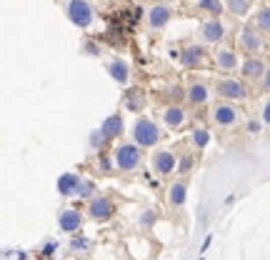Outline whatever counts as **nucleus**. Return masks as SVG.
<instances>
[{
  "instance_id": "obj_15",
  "label": "nucleus",
  "mask_w": 270,
  "mask_h": 260,
  "mask_svg": "<svg viewBox=\"0 0 270 260\" xmlns=\"http://www.w3.org/2000/svg\"><path fill=\"white\" fill-rule=\"evenodd\" d=\"M188 123V110L178 103H168L163 108V125L170 130H180L183 125Z\"/></svg>"
},
{
  "instance_id": "obj_29",
  "label": "nucleus",
  "mask_w": 270,
  "mask_h": 260,
  "mask_svg": "<svg viewBox=\"0 0 270 260\" xmlns=\"http://www.w3.org/2000/svg\"><path fill=\"white\" fill-rule=\"evenodd\" d=\"M88 245H90V243H88V238H83L80 233H78V238H73V240H70V250H75V253H85V250H88Z\"/></svg>"
},
{
  "instance_id": "obj_25",
  "label": "nucleus",
  "mask_w": 270,
  "mask_h": 260,
  "mask_svg": "<svg viewBox=\"0 0 270 260\" xmlns=\"http://www.w3.org/2000/svg\"><path fill=\"white\" fill-rule=\"evenodd\" d=\"M198 8L205 10L210 18H220L225 10H223V0H198Z\"/></svg>"
},
{
  "instance_id": "obj_37",
  "label": "nucleus",
  "mask_w": 270,
  "mask_h": 260,
  "mask_svg": "<svg viewBox=\"0 0 270 260\" xmlns=\"http://www.w3.org/2000/svg\"><path fill=\"white\" fill-rule=\"evenodd\" d=\"M153 260H158V258H153Z\"/></svg>"
},
{
  "instance_id": "obj_5",
  "label": "nucleus",
  "mask_w": 270,
  "mask_h": 260,
  "mask_svg": "<svg viewBox=\"0 0 270 260\" xmlns=\"http://www.w3.org/2000/svg\"><path fill=\"white\" fill-rule=\"evenodd\" d=\"M115 210H118L115 200H113L110 195H103V193H95L88 200V205H85V215H88L90 220H95V223H108V220H113Z\"/></svg>"
},
{
  "instance_id": "obj_18",
  "label": "nucleus",
  "mask_w": 270,
  "mask_h": 260,
  "mask_svg": "<svg viewBox=\"0 0 270 260\" xmlns=\"http://www.w3.org/2000/svg\"><path fill=\"white\" fill-rule=\"evenodd\" d=\"M185 200H188V183L185 180H175V183H170L168 185V205L170 208H183L185 205Z\"/></svg>"
},
{
  "instance_id": "obj_22",
  "label": "nucleus",
  "mask_w": 270,
  "mask_h": 260,
  "mask_svg": "<svg viewBox=\"0 0 270 260\" xmlns=\"http://www.w3.org/2000/svg\"><path fill=\"white\" fill-rule=\"evenodd\" d=\"M223 10L233 18H248V13L253 10V0H223Z\"/></svg>"
},
{
  "instance_id": "obj_10",
  "label": "nucleus",
  "mask_w": 270,
  "mask_h": 260,
  "mask_svg": "<svg viewBox=\"0 0 270 260\" xmlns=\"http://www.w3.org/2000/svg\"><path fill=\"white\" fill-rule=\"evenodd\" d=\"M225 38H228V28L223 25L220 18H208V20L200 23V40L205 45L215 48V45L225 43Z\"/></svg>"
},
{
  "instance_id": "obj_30",
  "label": "nucleus",
  "mask_w": 270,
  "mask_h": 260,
  "mask_svg": "<svg viewBox=\"0 0 270 260\" xmlns=\"http://www.w3.org/2000/svg\"><path fill=\"white\" fill-rule=\"evenodd\" d=\"M263 128H265V125H263L258 118H250V120L245 123V130H248L250 135H258V133H263Z\"/></svg>"
},
{
  "instance_id": "obj_4",
  "label": "nucleus",
  "mask_w": 270,
  "mask_h": 260,
  "mask_svg": "<svg viewBox=\"0 0 270 260\" xmlns=\"http://www.w3.org/2000/svg\"><path fill=\"white\" fill-rule=\"evenodd\" d=\"M235 43H238V50H240L243 55H263L265 48H268V38L260 35V33H258L255 28H250V25H243V28L238 30Z\"/></svg>"
},
{
  "instance_id": "obj_1",
  "label": "nucleus",
  "mask_w": 270,
  "mask_h": 260,
  "mask_svg": "<svg viewBox=\"0 0 270 260\" xmlns=\"http://www.w3.org/2000/svg\"><path fill=\"white\" fill-rule=\"evenodd\" d=\"M213 93L223 100V103H233V105H240L250 98V88L248 83H243L240 78L235 75H220L213 85Z\"/></svg>"
},
{
  "instance_id": "obj_33",
  "label": "nucleus",
  "mask_w": 270,
  "mask_h": 260,
  "mask_svg": "<svg viewBox=\"0 0 270 260\" xmlns=\"http://www.w3.org/2000/svg\"><path fill=\"white\" fill-rule=\"evenodd\" d=\"M153 220H155V213H153V210H145L143 218H140V225H150Z\"/></svg>"
},
{
  "instance_id": "obj_19",
  "label": "nucleus",
  "mask_w": 270,
  "mask_h": 260,
  "mask_svg": "<svg viewBox=\"0 0 270 260\" xmlns=\"http://www.w3.org/2000/svg\"><path fill=\"white\" fill-rule=\"evenodd\" d=\"M108 75H110L118 85H128L133 73H130V65L125 63V60L115 58V60H110V63H108Z\"/></svg>"
},
{
  "instance_id": "obj_21",
  "label": "nucleus",
  "mask_w": 270,
  "mask_h": 260,
  "mask_svg": "<svg viewBox=\"0 0 270 260\" xmlns=\"http://www.w3.org/2000/svg\"><path fill=\"white\" fill-rule=\"evenodd\" d=\"M250 28H255L260 35H265L268 38L270 33V8L268 5H260L255 13H253V18H250V23H248Z\"/></svg>"
},
{
  "instance_id": "obj_27",
  "label": "nucleus",
  "mask_w": 270,
  "mask_h": 260,
  "mask_svg": "<svg viewBox=\"0 0 270 260\" xmlns=\"http://www.w3.org/2000/svg\"><path fill=\"white\" fill-rule=\"evenodd\" d=\"M190 168H193V155H175V170L180 175L190 173Z\"/></svg>"
},
{
  "instance_id": "obj_16",
  "label": "nucleus",
  "mask_w": 270,
  "mask_h": 260,
  "mask_svg": "<svg viewBox=\"0 0 270 260\" xmlns=\"http://www.w3.org/2000/svg\"><path fill=\"white\" fill-rule=\"evenodd\" d=\"M98 130L103 133V138H105L108 143H113V140H118V138L125 133V120H123V115L113 113V115H108V118L100 123Z\"/></svg>"
},
{
  "instance_id": "obj_26",
  "label": "nucleus",
  "mask_w": 270,
  "mask_h": 260,
  "mask_svg": "<svg viewBox=\"0 0 270 260\" xmlns=\"http://www.w3.org/2000/svg\"><path fill=\"white\" fill-rule=\"evenodd\" d=\"M88 145L93 148V150H105V145H108V140L103 138V133L95 128L90 130V135H88Z\"/></svg>"
},
{
  "instance_id": "obj_20",
  "label": "nucleus",
  "mask_w": 270,
  "mask_h": 260,
  "mask_svg": "<svg viewBox=\"0 0 270 260\" xmlns=\"http://www.w3.org/2000/svg\"><path fill=\"white\" fill-rule=\"evenodd\" d=\"M78 180H80L78 173H73V170L63 173V175L58 178V183H55L58 195H60V198H73V195H75V188H78Z\"/></svg>"
},
{
  "instance_id": "obj_34",
  "label": "nucleus",
  "mask_w": 270,
  "mask_h": 260,
  "mask_svg": "<svg viewBox=\"0 0 270 260\" xmlns=\"http://www.w3.org/2000/svg\"><path fill=\"white\" fill-rule=\"evenodd\" d=\"M258 83H260V93H268V85H270V73H265V75H263V78H260Z\"/></svg>"
},
{
  "instance_id": "obj_14",
  "label": "nucleus",
  "mask_w": 270,
  "mask_h": 260,
  "mask_svg": "<svg viewBox=\"0 0 270 260\" xmlns=\"http://www.w3.org/2000/svg\"><path fill=\"white\" fill-rule=\"evenodd\" d=\"M173 20V10L165 3H155L153 8H148V28L150 30H163L168 28Z\"/></svg>"
},
{
  "instance_id": "obj_24",
  "label": "nucleus",
  "mask_w": 270,
  "mask_h": 260,
  "mask_svg": "<svg viewBox=\"0 0 270 260\" xmlns=\"http://www.w3.org/2000/svg\"><path fill=\"white\" fill-rule=\"evenodd\" d=\"M75 195H78V198H83V200H90V198L95 195V183H93L90 178H83V175H80L78 188H75Z\"/></svg>"
},
{
  "instance_id": "obj_28",
  "label": "nucleus",
  "mask_w": 270,
  "mask_h": 260,
  "mask_svg": "<svg viewBox=\"0 0 270 260\" xmlns=\"http://www.w3.org/2000/svg\"><path fill=\"white\" fill-rule=\"evenodd\" d=\"M183 95H185V88H183L180 83H178V85H170V88H168V98H170V103H178V105H180Z\"/></svg>"
},
{
  "instance_id": "obj_23",
  "label": "nucleus",
  "mask_w": 270,
  "mask_h": 260,
  "mask_svg": "<svg viewBox=\"0 0 270 260\" xmlns=\"http://www.w3.org/2000/svg\"><path fill=\"white\" fill-rule=\"evenodd\" d=\"M190 145L195 150H205L210 145V130L205 128V125H195V128L190 130Z\"/></svg>"
},
{
  "instance_id": "obj_3",
  "label": "nucleus",
  "mask_w": 270,
  "mask_h": 260,
  "mask_svg": "<svg viewBox=\"0 0 270 260\" xmlns=\"http://www.w3.org/2000/svg\"><path fill=\"white\" fill-rule=\"evenodd\" d=\"M110 160H113V168L120 170V173H133L140 168L143 163V150L133 145V143H118L113 150H110Z\"/></svg>"
},
{
  "instance_id": "obj_6",
  "label": "nucleus",
  "mask_w": 270,
  "mask_h": 260,
  "mask_svg": "<svg viewBox=\"0 0 270 260\" xmlns=\"http://www.w3.org/2000/svg\"><path fill=\"white\" fill-rule=\"evenodd\" d=\"M65 15H68V20H70L75 28H80V30L90 28L93 20H95V10H93V5H90L88 0H68Z\"/></svg>"
},
{
  "instance_id": "obj_12",
  "label": "nucleus",
  "mask_w": 270,
  "mask_h": 260,
  "mask_svg": "<svg viewBox=\"0 0 270 260\" xmlns=\"http://www.w3.org/2000/svg\"><path fill=\"white\" fill-rule=\"evenodd\" d=\"M58 228L68 233V235H75L83 230V210H78L75 205H65L58 215Z\"/></svg>"
},
{
  "instance_id": "obj_11",
  "label": "nucleus",
  "mask_w": 270,
  "mask_h": 260,
  "mask_svg": "<svg viewBox=\"0 0 270 260\" xmlns=\"http://www.w3.org/2000/svg\"><path fill=\"white\" fill-rule=\"evenodd\" d=\"M210 95H213V90H210V85L205 80H193V83H188L183 98L188 100L190 108H205L210 103Z\"/></svg>"
},
{
  "instance_id": "obj_31",
  "label": "nucleus",
  "mask_w": 270,
  "mask_h": 260,
  "mask_svg": "<svg viewBox=\"0 0 270 260\" xmlns=\"http://www.w3.org/2000/svg\"><path fill=\"white\" fill-rule=\"evenodd\" d=\"M55 250H58V243H55V240H48V243L43 245V255H45V258L55 255Z\"/></svg>"
},
{
  "instance_id": "obj_35",
  "label": "nucleus",
  "mask_w": 270,
  "mask_h": 260,
  "mask_svg": "<svg viewBox=\"0 0 270 260\" xmlns=\"http://www.w3.org/2000/svg\"><path fill=\"white\" fill-rule=\"evenodd\" d=\"M210 240H213V235H208V238L202 240V245H200V253H205V250L210 248Z\"/></svg>"
},
{
  "instance_id": "obj_8",
  "label": "nucleus",
  "mask_w": 270,
  "mask_h": 260,
  "mask_svg": "<svg viewBox=\"0 0 270 260\" xmlns=\"http://www.w3.org/2000/svg\"><path fill=\"white\" fill-rule=\"evenodd\" d=\"M238 70H240L243 83H258L268 73V60H265V55H243V60L238 63Z\"/></svg>"
},
{
  "instance_id": "obj_36",
  "label": "nucleus",
  "mask_w": 270,
  "mask_h": 260,
  "mask_svg": "<svg viewBox=\"0 0 270 260\" xmlns=\"http://www.w3.org/2000/svg\"><path fill=\"white\" fill-rule=\"evenodd\" d=\"M15 260H28V253H25V250H18V253H15Z\"/></svg>"
},
{
  "instance_id": "obj_13",
  "label": "nucleus",
  "mask_w": 270,
  "mask_h": 260,
  "mask_svg": "<svg viewBox=\"0 0 270 260\" xmlns=\"http://www.w3.org/2000/svg\"><path fill=\"white\" fill-rule=\"evenodd\" d=\"M150 168H153V173H158V175H173V173H175V153L168 150V148L155 150L153 158H150Z\"/></svg>"
},
{
  "instance_id": "obj_9",
  "label": "nucleus",
  "mask_w": 270,
  "mask_h": 260,
  "mask_svg": "<svg viewBox=\"0 0 270 260\" xmlns=\"http://www.w3.org/2000/svg\"><path fill=\"white\" fill-rule=\"evenodd\" d=\"M210 58H213L215 68L223 70V73H233V70H238V63H240L238 50H235L233 45H225V43L215 45V48L210 50Z\"/></svg>"
},
{
  "instance_id": "obj_32",
  "label": "nucleus",
  "mask_w": 270,
  "mask_h": 260,
  "mask_svg": "<svg viewBox=\"0 0 270 260\" xmlns=\"http://www.w3.org/2000/svg\"><path fill=\"white\" fill-rule=\"evenodd\" d=\"M260 123H263V125H268V123H270V105H268V100L263 103V110H260Z\"/></svg>"
},
{
  "instance_id": "obj_7",
  "label": "nucleus",
  "mask_w": 270,
  "mask_h": 260,
  "mask_svg": "<svg viewBox=\"0 0 270 260\" xmlns=\"http://www.w3.org/2000/svg\"><path fill=\"white\" fill-rule=\"evenodd\" d=\"M210 123L218 128H235L240 123V110L233 103H223L218 100L215 105H210Z\"/></svg>"
},
{
  "instance_id": "obj_17",
  "label": "nucleus",
  "mask_w": 270,
  "mask_h": 260,
  "mask_svg": "<svg viewBox=\"0 0 270 260\" xmlns=\"http://www.w3.org/2000/svg\"><path fill=\"white\" fill-rule=\"evenodd\" d=\"M202 63H205V48H202V45L190 43V45H185V48L180 50V65H183V68L195 70V68H200Z\"/></svg>"
},
{
  "instance_id": "obj_2",
  "label": "nucleus",
  "mask_w": 270,
  "mask_h": 260,
  "mask_svg": "<svg viewBox=\"0 0 270 260\" xmlns=\"http://www.w3.org/2000/svg\"><path fill=\"white\" fill-rule=\"evenodd\" d=\"M130 143L138 145L140 150L143 148H155L160 140H163V130L160 125L153 120V118H148V115H138L133 123V128H130Z\"/></svg>"
}]
</instances>
